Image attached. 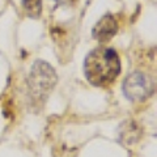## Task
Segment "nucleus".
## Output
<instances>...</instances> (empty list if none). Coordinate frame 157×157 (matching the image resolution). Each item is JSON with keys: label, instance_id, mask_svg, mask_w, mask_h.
<instances>
[{"label": "nucleus", "instance_id": "f257e3e1", "mask_svg": "<svg viewBox=\"0 0 157 157\" xmlns=\"http://www.w3.org/2000/svg\"><path fill=\"white\" fill-rule=\"evenodd\" d=\"M84 71L90 84L96 86L106 85L119 75V56L110 47L94 48L85 58Z\"/></svg>", "mask_w": 157, "mask_h": 157}, {"label": "nucleus", "instance_id": "f03ea898", "mask_svg": "<svg viewBox=\"0 0 157 157\" xmlns=\"http://www.w3.org/2000/svg\"><path fill=\"white\" fill-rule=\"evenodd\" d=\"M56 81H58L56 72L48 63L43 60L34 62L28 81L30 94L34 100L36 101L45 100L46 96L55 86Z\"/></svg>", "mask_w": 157, "mask_h": 157}, {"label": "nucleus", "instance_id": "7ed1b4c3", "mask_svg": "<svg viewBox=\"0 0 157 157\" xmlns=\"http://www.w3.org/2000/svg\"><path fill=\"white\" fill-rule=\"evenodd\" d=\"M123 92L131 101H144L153 93V82L145 73L134 72L126 77Z\"/></svg>", "mask_w": 157, "mask_h": 157}, {"label": "nucleus", "instance_id": "20e7f679", "mask_svg": "<svg viewBox=\"0 0 157 157\" xmlns=\"http://www.w3.org/2000/svg\"><path fill=\"white\" fill-rule=\"evenodd\" d=\"M118 32V22L111 14H105L100 21H98L92 30V34L97 41L107 42L110 41Z\"/></svg>", "mask_w": 157, "mask_h": 157}, {"label": "nucleus", "instance_id": "39448f33", "mask_svg": "<svg viewBox=\"0 0 157 157\" xmlns=\"http://www.w3.org/2000/svg\"><path fill=\"white\" fill-rule=\"evenodd\" d=\"M22 6L29 17L38 18L42 12V2L41 0H22Z\"/></svg>", "mask_w": 157, "mask_h": 157}]
</instances>
